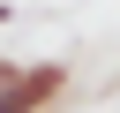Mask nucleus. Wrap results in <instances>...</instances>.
<instances>
[{
	"label": "nucleus",
	"instance_id": "1",
	"mask_svg": "<svg viewBox=\"0 0 120 113\" xmlns=\"http://www.w3.org/2000/svg\"><path fill=\"white\" fill-rule=\"evenodd\" d=\"M68 98V60H22L15 83L0 90V113H38V105H60Z\"/></svg>",
	"mask_w": 120,
	"mask_h": 113
},
{
	"label": "nucleus",
	"instance_id": "2",
	"mask_svg": "<svg viewBox=\"0 0 120 113\" xmlns=\"http://www.w3.org/2000/svg\"><path fill=\"white\" fill-rule=\"evenodd\" d=\"M15 68H22V60H0V90H8V83H15Z\"/></svg>",
	"mask_w": 120,
	"mask_h": 113
},
{
	"label": "nucleus",
	"instance_id": "3",
	"mask_svg": "<svg viewBox=\"0 0 120 113\" xmlns=\"http://www.w3.org/2000/svg\"><path fill=\"white\" fill-rule=\"evenodd\" d=\"M0 23H15V0H0Z\"/></svg>",
	"mask_w": 120,
	"mask_h": 113
},
{
	"label": "nucleus",
	"instance_id": "4",
	"mask_svg": "<svg viewBox=\"0 0 120 113\" xmlns=\"http://www.w3.org/2000/svg\"><path fill=\"white\" fill-rule=\"evenodd\" d=\"M38 113H60V105H38Z\"/></svg>",
	"mask_w": 120,
	"mask_h": 113
}]
</instances>
